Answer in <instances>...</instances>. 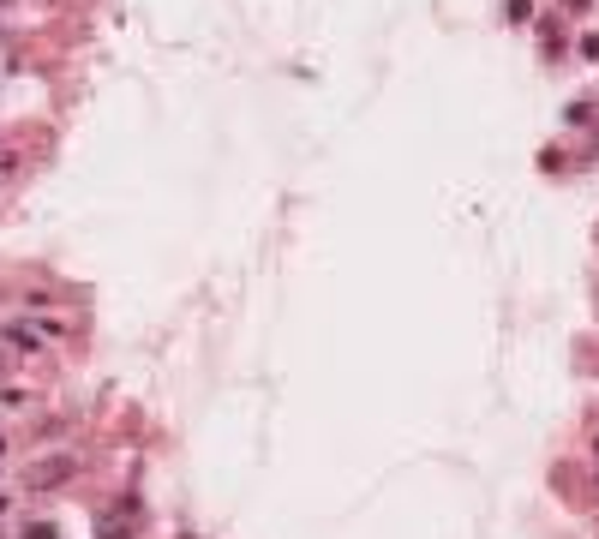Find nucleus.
Segmentation results:
<instances>
[{
	"label": "nucleus",
	"instance_id": "1",
	"mask_svg": "<svg viewBox=\"0 0 599 539\" xmlns=\"http://www.w3.org/2000/svg\"><path fill=\"white\" fill-rule=\"evenodd\" d=\"M24 539H54V528H42V522H36V528H30Z\"/></svg>",
	"mask_w": 599,
	"mask_h": 539
},
{
	"label": "nucleus",
	"instance_id": "2",
	"mask_svg": "<svg viewBox=\"0 0 599 539\" xmlns=\"http://www.w3.org/2000/svg\"><path fill=\"white\" fill-rule=\"evenodd\" d=\"M0 456H6V438H0Z\"/></svg>",
	"mask_w": 599,
	"mask_h": 539
}]
</instances>
